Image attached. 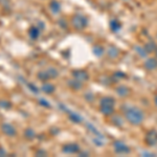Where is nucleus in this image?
I'll list each match as a JSON object with an SVG mask.
<instances>
[{
	"label": "nucleus",
	"mask_w": 157,
	"mask_h": 157,
	"mask_svg": "<svg viewBox=\"0 0 157 157\" xmlns=\"http://www.w3.org/2000/svg\"><path fill=\"white\" fill-rule=\"evenodd\" d=\"M6 152L4 151L3 148H0V156H6Z\"/></svg>",
	"instance_id": "obj_12"
},
{
	"label": "nucleus",
	"mask_w": 157,
	"mask_h": 157,
	"mask_svg": "<svg viewBox=\"0 0 157 157\" xmlns=\"http://www.w3.org/2000/svg\"><path fill=\"white\" fill-rule=\"evenodd\" d=\"M27 86H29V87L30 88V90L33 91V92H35V93H37L38 92V90H37V88L35 87L34 85H32V84H27Z\"/></svg>",
	"instance_id": "obj_10"
},
{
	"label": "nucleus",
	"mask_w": 157,
	"mask_h": 157,
	"mask_svg": "<svg viewBox=\"0 0 157 157\" xmlns=\"http://www.w3.org/2000/svg\"><path fill=\"white\" fill-rule=\"evenodd\" d=\"M48 77H49L48 73H45V72H40L39 75H38V78H41V80H43V81H45Z\"/></svg>",
	"instance_id": "obj_9"
},
{
	"label": "nucleus",
	"mask_w": 157,
	"mask_h": 157,
	"mask_svg": "<svg viewBox=\"0 0 157 157\" xmlns=\"http://www.w3.org/2000/svg\"><path fill=\"white\" fill-rule=\"evenodd\" d=\"M1 130H2V132H3L4 134H6V135H9V136H15L17 134L16 129L13 127L11 124H7V123L2 124Z\"/></svg>",
	"instance_id": "obj_1"
},
{
	"label": "nucleus",
	"mask_w": 157,
	"mask_h": 157,
	"mask_svg": "<svg viewBox=\"0 0 157 157\" xmlns=\"http://www.w3.org/2000/svg\"><path fill=\"white\" fill-rule=\"evenodd\" d=\"M49 7L52 10V12H54V13H57V12L60 11V6H59V3H58L57 1H52V3H50Z\"/></svg>",
	"instance_id": "obj_7"
},
{
	"label": "nucleus",
	"mask_w": 157,
	"mask_h": 157,
	"mask_svg": "<svg viewBox=\"0 0 157 157\" xmlns=\"http://www.w3.org/2000/svg\"><path fill=\"white\" fill-rule=\"evenodd\" d=\"M41 105H43L44 107H50V105H49V103H47V102H45L44 100H40V102H39Z\"/></svg>",
	"instance_id": "obj_11"
},
{
	"label": "nucleus",
	"mask_w": 157,
	"mask_h": 157,
	"mask_svg": "<svg viewBox=\"0 0 157 157\" xmlns=\"http://www.w3.org/2000/svg\"><path fill=\"white\" fill-rule=\"evenodd\" d=\"M29 37L32 38L33 40H36L38 38V36L40 35V29H37V27H35V26H33L29 29Z\"/></svg>",
	"instance_id": "obj_2"
},
{
	"label": "nucleus",
	"mask_w": 157,
	"mask_h": 157,
	"mask_svg": "<svg viewBox=\"0 0 157 157\" xmlns=\"http://www.w3.org/2000/svg\"><path fill=\"white\" fill-rule=\"evenodd\" d=\"M78 150V146H75V145H67L63 149V151L66 152V153H73V152H77Z\"/></svg>",
	"instance_id": "obj_4"
},
{
	"label": "nucleus",
	"mask_w": 157,
	"mask_h": 157,
	"mask_svg": "<svg viewBox=\"0 0 157 157\" xmlns=\"http://www.w3.org/2000/svg\"><path fill=\"white\" fill-rule=\"evenodd\" d=\"M24 135L27 139H32L35 137V132H34V130H32V129H26L24 132Z\"/></svg>",
	"instance_id": "obj_5"
},
{
	"label": "nucleus",
	"mask_w": 157,
	"mask_h": 157,
	"mask_svg": "<svg viewBox=\"0 0 157 157\" xmlns=\"http://www.w3.org/2000/svg\"><path fill=\"white\" fill-rule=\"evenodd\" d=\"M54 86L52 85H50V84H48V85H44L42 87V90L44 91V92H46V93H52V92H54Z\"/></svg>",
	"instance_id": "obj_6"
},
{
	"label": "nucleus",
	"mask_w": 157,
	"mask_h": 157,
	"mask_svg": "<svg viewBox=\"0 0 157 157\" xmlns=\"http://www.w3.org/2000/svg\"><path fill=\"white\" fill-rule=\"evenodd\" d=\"M83 20H84V18H83L82 16H80V15H77V16H75V18L72 19V24L75 25V27H78V24H80V26H78V29H81V27L84 26V25L82 24Z\"/></svg>",
	"instance_id": "obj_3"
},
{
	"label": "nucleus",
	"mask_w": 157,
	"mask_h": 157,
	"mask_svg": "<svg viewBox=\"0 0 157 157\" xmlns=\"http://www.w3.org/2000/svg\"><path fill=\"white\" fill-rule=\"evenodd\" d=\"M0 107L3 109H11L12 104L10 102H6V100H2V101H0Z\"/></svg>",
	"instance_id": "obj_8"
}]
</instances>
